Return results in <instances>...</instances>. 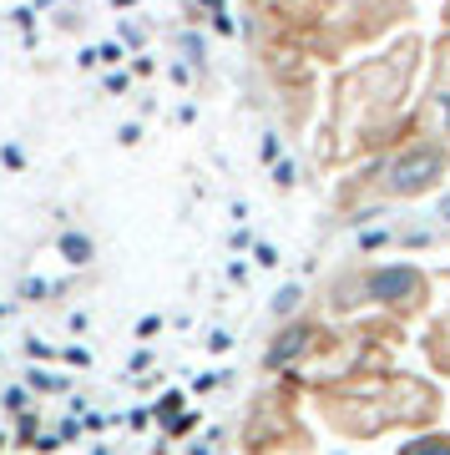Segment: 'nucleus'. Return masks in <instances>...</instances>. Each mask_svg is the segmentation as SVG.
I'll list each match as a JSON object with an SVG mask.
<instances>
[{
  "label": "nucleus",
  "mask_w": 450,
  "mask_h": 455,
  "mask_svg": "<svg viewBox=\"0 0 450 455\" xmlns=\"http://www.w3.org/2000/svg\"><path fill=\"white\" fill-rule=\"evenodd\" d=\"M61 253H66V263H92V238L86 233H66Z\"/></svg>",
  "instance_id": "39448f33"
},
{
  "label": "nucleus",
  "mask_w": 450,
  "mask_h": 455,
  "mask_svg": "<svg viewBox=\"0 0 450 455\" xmlns=\"http://www.w3.org/2000/svg\"><path fill=\"white\" fill-rule=\"evenodd\" d=\"M405 455H450V440H415Z\"/></svg>",
  "instance_id": "423d86ee"
},
{
  "label": "nucleus",
  "mask_w": 450,
  "mask_h": 455,
  "mask_svg": "<svg viewBox=\"0 0 450 455\" xmlns=\"http://www.w3.org/2000/svg\"><path fill=\"white\" fill-rule=\"evenodd\" d=\"M440 212H446V218H450V197H446V203H440Z\"/></svg>",
  "instance_id": "6e6552de"
},
{
  "label": "nucleus",
  "mask_w": 450,
  "mask_h": 455,
  "mask_svg": "<svg viewBox=\"0 0 450 455\" xmlns=\"http://www.w3.org/2000/svg\"><path fill=\"white\" fill-rule=\"evenodd\" d=\"M440 178H446V152L430 147V142L405 147L400 157H390V163L380 167V188H385L390 197H420V193H430Z\"/></svg>",
  "instance_id": "f257e3e1"
},
{
  "label": "nucleus",
  "mask_w": 450,
  "mask_h": 455,
  "mask_svg": "<svg viewBox=\"0 0 450 455\" xmlns=\"http://www.w3.org/2000/svg\"><path fill=\"white\" fill-rule=\"evenodd\" d=\"M420 289H425V278H420L415 268H400V263L365 278V293H370V299H380V304H415Z\"/></svg>",
  "instance_id": "f03ea898"
},
{
  "label": "nucleus",
  "mask_w": 450,
  "mask_h": 455,
  "mask_svg": "<svg viewBox=\"0 0 450 455\" xmlns=\"http://www.w3.org/2000/svg\"><path fill=\"white\" fill-rule=\"evenodd\" d=\"M309 339H314L309 329H289V334H284V339L269 349V364H289V359H299V355L309 349Z\"/></svg>",
  "instance_id": "20e7f679"
},
{
  "label": "nucleus",
  "mask_w": 450,
  "mask_h": 455,
  "mask_svg": "<svg viewBox=\"0 0 450 455\" xmlns=\"http://www.w3.org/2000/svg\"><path fill=\"white\" fill-rule=\"evenodd\" d=\"M430 127L450 137V46H446V76L435 82V97H430Z\"/></svg>",
  "instance_id": "7ed1b4c3"
},
{
  "label": "nucleus",
  "mask_w": 450,
  "mask_h": 455,
  "mask_svg": "<svg viewBox=\"0 0 450 455\" xmlns=\"http://www.w3.org/2000/svg\"><path fill=\"white\" fill-rule=\"evenodd\" d=\"M293 309H299V289H284L274 299V314H293Z\"/></svg>",
  "instance_id": "0eeeda50"
}]
</instances>
